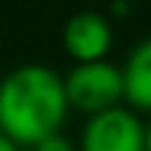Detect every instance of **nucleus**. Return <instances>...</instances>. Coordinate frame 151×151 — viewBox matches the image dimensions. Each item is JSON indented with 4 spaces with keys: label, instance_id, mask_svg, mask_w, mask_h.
<instances>
[{
    "label": "nucleus",
    "instance_id": "obj_2",
    "mask_svg": "<svg viewBox=\"0 0 151 151\" xmlns=\"http://www.w3.org/2000/svg\"><path fill=\"white\" fill-rule=\"evenodd\" d=\"M65 98L68 110H77L86 119L98 116L104 110L122 107L124 101V80H122V68L101 59V62H86V65H74L65 77Z\"/></svg>",
    "mask_w": 151,
    "mask_h": 151
},
{
    "label": "nucleus",
    "instance_id": "obj_9",
    "mask_svg": "<svg viewBox=\"0 0 151 151\" xmlns=\"http://www.w3.org/2000/svg\"><path fill=\"white\" fill-rule=\"evenodd\" d=\"M145 151H151V122L145 124Z\"/></svg>",
    "mask_w": 151,
    "mask_h": 151
},
{
    "label": "nucleus",
    "instance_id": "obj_1",
    "mask_svg": "<svg viewBox=\"0 0 151 151\" xmlns=\"http://www.w3.org/2000/svg\"><path fill=\"white\" fill-rule=\"evenodd\" d=\"M68 98L62 74L42 62H24L0 80V133L18 148L39 145L62 130Z\"/></svg>",
    "mask_w": 151,
    "mask_h": 151
},
{
    "label": "nucleus",
    "instance_id": "obj_4",
    "mask_svg": "<svg viewBox=\"0 0 151 151\" xmlns=\"http://www.w3.org/2000/svg\"><path fill=\"white\" fill-rule=\"evenodd\" d=\"M62 47L74 59V65H86V62H101L107 59L113 47V27L104 12L95 9H80L74 12L65 27H62Z\"/></svg>",
    "mask_w": 151,
    "mask_h": 151
},
{
    "label": "nucleus",
    "instance_id": "obj_6",
    "mask_svg": "<svg viewBox=\"0 0 151 151\" xmlns=\"http://www.w3.org/2000/svg\"><path fill=\"white\" fill-rule=\"evenodd\" d=\"M33 151H77V148H74V142H71L68 136H62V133H53V136L42 139L39 145H33Z\"/></svg>",
    "mask_w": 151,
    "mask_h": 151
},
{
    "label": "nucleus",
    "instance_id": "obj_3",
    "mask_svg": "<svg viewBox=\"0 0 151 151\" xmlns=\"http://www.w3.org/2000/svg\"><path fill=\"white\" fill-rule=\"evenodd\" d=\"M77 151H145V122L130 107H113L89 116Z\"/></svg>",
    "mask_w": 151,
    "mask_h": 151
},
{
    "label": "nucleus",
    "instance_id": "obj_5",
    "mask_svg": "<svg viewBox=\"0 0 151 151\" xmlns=\"http://www.w3.org/2000/svg\"><path fill=\"white\" fill-rule=\"evenodd\" d=\"M122 80H124V104L133 113L151 116V36L133 45L122 65Z\"/></svg>",
    "mask_w": 151,
    "mask_h": 151
},
{
    "label": "nucleus",
    "instance_id": "obj_7",
    "mask_svg": "<svg viewBox=\"0 0 151 151\" xmlns=\"http://www.w3.org/2000/svg\"><path fill=\"white\" fill-rule=\"evenodd\" d=\"M110 12L119 15V18H124V15L130 12V3H127V0H113V3H110Z\"/></svg>",
    "mask_w": 151,
    "mask_h": 151
},
{
    "label": "nucleus",
    "instance_id": "obj_8",
    "mask_svg": "<svg viewBox=\"0 0 151 151\" xmlns=\"http://www.w3.org/2000/svg\"><path fill=\"white\" fill-rule=\"evenodd\" d=\"M0 151H21V148H18L9 136H3V133H0Z\"/></svg>",
    "mask_w": 151,
    "mask_h": 151
}]
</instances>
